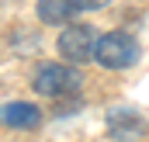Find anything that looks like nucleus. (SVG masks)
Instances as JSON below:
<instances>
[{
	"label": "nucleus",
	"mask_w": 149,
	"mask_h": 142,
	"mask_svg": "<svg viewBox=\"0 0 149 142\" xmlns=\"http://www.w3.org/2000/svg\"><path fill=\"white\" fill-rule=\"evenodd\" d=\"M42 121H45V114L31 101H7L0 107V125L10 132H35V128H42Z\"/></svg>",
	"instance_id": "obj_4"
},
{
	"label": "nucleus",
	"mask_w": 149,
	"mask_h": 142,
	"mask_svg": "<svg viewBox=\"0 0 149 142\" xmlns=\"http://www.w3.org/2000/svg\"><path fill=\"white\" fill-rule=\"evenodd\" d=\"M31 90L42 97L63 101V97H76L83 90V73L76 70L73 63L56 59V63H38L31 73Z\"/></svg>",
	"instance_id": "obj_1"
},
{
	"label": "nucleus",
	"mask_w": 149,
	"mask_h": 142,
	"mask_svg": "<svg viewBox=\"0 0 149 142\" xmlns=\"http://www.w3.org/2000/svg\"><path fill=\"white\" fill-rule=\"evenodd\" d=\"M108 132L121 142H132L139 135H146V121H142V114L135 107H114L108 114Z\"/></svg>",
	"instance_id": "obj_6"
},
{
	"label": "nucleus",
	"mask_w": 149,
	"mask_h": 142,
	"mask_svg": "<svg viewBox=\"0 0 149 142\" xmlns=\"http://www.w3.org/2000/svg\"><path fill=\"white\" fill-rule=\"evenodd\" d=\"M142 56V45L135 42V35L128 31H104L97 38V52H94V63L101 70H111V73H121V70H132Z\"/></svg>",
	"instance_id": "obj_2"
},
{
	"label": "nucleus",
	"mask_w": 149,
	"mask_h": 142,
	"mask_svg": "<svg viewBox=\"0 0 149 142\" xmlns=\"http://www.w3.org/2000/svg\"><path fill=\"white\" fill-rule=\"evenodd\" d=\"M76 14H80V7L73 0H35V17L45 28H66L76 21Z\"/></svg>",
	"instance_id": "obj_5"
},
{
	"label": "nucleus",
	"mask_w": 149,
	"mask_h": 142,
	"mask_svg": "<svg viewBox=\"0 0 149 142\" xmlns=\"http://www.w3.org/2000/svg\"><path fill=\"white\" fill-rule=\"evenodd\" d=\"M76 7H80V14H94V10H101V7H108L111 0H73Z\"/></svg>",
	"instance_id": "obj_7"
},
{
	"label": "nucleus",
	"mask_w": 149,
	"mask_h": 142,
	"mask_svg": "<svg viewBox=\"0 0 149 142\" xmlns=\"http://www.w3.org/2000/svg\"><path fill=\"white\" fill-rule=\"evenodd\" d=\"M97 38H101V31H97L94 24L73 21V24L59 28L56 52H59V59H66V63H73V66H83V63L94 59V52H97Z\"/></svg>",
	"instance_id": "obj_3"
}]
</instances>
